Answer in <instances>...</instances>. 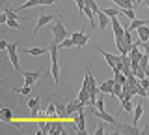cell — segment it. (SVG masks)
<instances>
[{"label":"cell","mask_w":149,"mask_h":135,"mask_svg":"<svg viewBox=\"0 0 149 135\" xmlns=\"http://www.w3.org/2000/svg\"><path fill=\"white\" fill-rule=\"evenodd\" d=\"M58 45L52 41V45H50V75H52V81H54V85H58V81H60V66H58Z\"/></svg>","instance_id":"1"},{"label":"cell","mask_w":149,"mask_h":135,"mask_svg":"<svg viewBox=\"0 0 149 135\" xmlns=\"http://www.w3.org/2000/svg\"><path fill=\"white\" fill-rule=\"evenodd\" d=\"M67 30H65V26H63V23H62V17H58V23H54V26H52V41L56 45L60 43L62 40L67 38Z\"/></svg>","instance_id":"2"},{"label":"cell","mask_w":149,"mask_h":135,"mask_svg":"<svg viewBox=\"0 0 149 135\" xmlns=\"http://www.w3.org/2000/svg\"><path fill=\"white\" fill-rule=\"evenodd\" d=\"M90 111H91V113L95 115L99 120H102V122H106V124H112V126H118V120H116L114 116H112V115H108V113H104V111H99L95 105H90Z\"/></svg>","instance_id":"3"},{"label":"cell","mask_w":149,"mask_h":135,"mask_svg":"<svg viewBox=\"0 0 149 135\" xmlns=\"http://www.w3.org/2000/svg\"><path fill=\"white\" fill-rule=\"evenodd\" d=\"M54 19H56V17L52 15V13H45V15H39V19H37V25H36L34 32H32V36L36 38V36H37V32H39L41 28H43V26H47L50 21H54Z\"/></svg>","instance_id":"4"},{"label":"cell","mask_w":149,"mask_h":135,"mask_svg":"<svg viewBox=\"0 0 149 135\" xmlns=\"http://www.w3.org/2000/svg\"><path fill=\"white\" fill-rule=\"evenodd\" d=\"M97 51H99V53L102 54V57H104V60H106V62H108L110 69H112V71H114V69H116V66H118V64H119V60H121V54H119V57H116V54H110V53H106L104 49H101L99 45H97Z\"/></svg>","instance_id":"5"},{"label":"cell","mask_w":149,"mask_h":135,"mask_svg":"<svg viewBox=\"0 0 149 135\" xmlns=\"http://www.w3.org/2000/svg\"><path fill=\"white\" fill-rule=\"evenodd\" d=\"M6 53H8L9 60H11L15 71H19V69H21V62H19V54H17V43H9V47H8Z\"/></svg>","instance_id":"6"},{"label":"cell","mask_w":149,"mask_h":135,"mask_svg":"<svg viewBox=\"0 0 149 135\" xmlns=\"http://www.w3.org/2000/svg\"><path fill=\"white\" fill-rule=\"evenodd\" d=\"M56 0H26L22 6L15 8V11H21V10H30V8H36V6H43V4H47V6H50V4H54Z\"/></svg>","instance_id":"7"},{"label":"cell","mask_w":149,"mask_h":135,"mask_svg":"<svg viewBox=\"0 0 149 135\" xmlns=\"http://www.w3.org/2000/svg\"><path fill=\"white\" fill-rule=\"evenodd\" d=\"M71 38H73V41H74V47H78V49H82L84 45L88 43V40H90V38H88V34H86V32H82V30L73 32Z\"/></svg>","instance_id":"8"},{"label":"cell","mask_w":149,"mask_h":135,"mask_svg":"<svg viewBox=\"0 0 149 135\" xmlns=\"http://www.w3.org/2000/svg\"><path fill=\"white\" fill-rule=\"evenodd\" d=\"M71 120L77 124V131L78 133H86V113H84V111H82V113H78L77 116H73Z\"/></svg>","instance_id":"9"},{"label":"cell","mask_w":149,"mask_h":135,"mask_svg":"<svg viewBox=\"0 0 149 135\" xmlns=\"http://www.w3.org/2000/svg\"><path fill=\"white\" fill-rule=\"evenodd\" d=\"M116 128H118V131H116V135H118V133H129V135H140V133H142V129H138V128H136V124H134V126L118 124Z\"/></svg>","instance_id":"10"},{"label":"cell","mask_w":149,"mask_h":135,"mask_svg":"<svg viewBox=\"0 0 149 135\" xmlns=\"http://www.w3.org/2000/svg\"><path fill=\"white\" fill-rule=\"evenodd\" d=\"M22 77H24V85H34V83H37V79L41 77V71L39 69H36V71H24L22 73Z\"/></svg>","instance_id":"11"},{"label":"cell","mask_w":149,"mask_h":135,"mask_svg":"<svg viewBox=\"0 0 149 135\" xmlns=\"http://www.w3.org/2000/svg\"><path fill=\"white\" fill-rule=\"evenodd\" d=\"M110 25H112V30H114V38H123V36H125V28L119 25V21L116 19V17L110 19Z\"/></svg>","instance_id":"12"},{"label":"cell","mask_w":149,"mask_h":135,"mask_svg":"<svg viewBox=\"0 0 149 135\" xmlns=\"http://www.w3.org/2000/svg\"><path fill=\"white\" fill-rule=\"evenodd\" d=\"M67 131H65V128H63V124H62V120H54L52 122V128H50V135H65Z\"/></svg>","instance_id":"13"},{"label":"cell","mask_w":149,"mask_h":135,"mask_svg":"<svg viewBox=\"0 0 149 135\" xmlns=\"http://www.w3.org/2000/svg\"><path fill=\"white\" fill-rule=\"evenodd\" d=\"M114 85H116V79H108V81H102L99 85V88L104 94H112V92H114Z\"/></svg>","instance_id":"14"},{"label":"cell","mask_w":149,"mask_h":135,"mask_svg":"<svg viewBox=\"0 0 149 135\" xmlns=\"http://www.w3.org/2000/svg\"><path fill=\"white\" fill-rule=\"evenodd\" d=\"M97 23H99V28H101V30H104V28H106V25L110 23V17L106 15V13L102 11V10H99V11H97Z\"/></svg>","instance_id":"15"},{"label":"cell","mask_w":149,"mask_h":135,"mask_svg":"<svg viewBox=\"0 0 149 135\" xmlns=\"http://www.w3.org/2000/svg\"><path fill=\"white\" fill-rule=\"evenodd\" d=\"M24 53L28 54V57H41V54L49 53V51H47L45 47H26Z\"/></svg>","instance_id":"16"},{"label":"cell","mask_w":149,"mask_h":135,"mask_svg":"<svg viewBox=\"0 0 149 135\" xmlns=\"http://www.w3.org/2000/svg\"><path fill=\"white\" fill-rule=\"evenodd\" d=\"M0 120H2V122H6V124H11L13 120V113L11 111L8 109V107H4V109H0Z\"/></svg>","instance_id":"17"},{"label":"cell","mask_w":149,"mask_h":135,"mask_svg":"<svg viewBox=\"0 0 149 135\" xmlns=\"http://www.w3.org/2000/svg\"><path fill=\"white\" fill-rule=\"evenodd\" d=\"M136 32H138V40L140 41H149V25L140 26Z\"/></svg>","instance_id":"18"},{"label":"cell","mask_w":149,"mask_h":135,"mask_svg":"<svg viewBox=\"0 0 149 135\" xmlns=\"http://www.w3.org/2000/svg\"><path fill=\"white\" fill-rule=\"evenodd\" d=\"M119 10H121V15L129 17L130 21H134V19H136V11H134V8H119Z\"/></svg>","instance_id":"19"},{"label":"cell","mask_w":149,"mask_h":135,"mask_svg":"<svg viewBox=\"0 0 149 135\" xmlns=\"http://www.w3.org/2000/svg\"><path fill=\"white\" fill-rule=\"evenodd\" d=\"M142 115H143V105L142 103H138L136 107H134V113H132V118H134V124H138V120L142 118Z\"/></svg>","instance_id":"20"},{"label":"cell","mask_w":149,"mask_h":135,"mask_svg":"<svg viewBox=\"0 0 149 135\" xmlns=\"http://www.w3.org/2000/svg\"><path fill=\"white\" fill-rule=\"evenodd\" d=\"M143 25H149V21H147V19H134L132 23H130L129 30H138L140 26H143Z\"/></svg>","instance_id":"21"},{"label":"cell","mask_w":149,"mask_h":135,"mask_svg":"<svg viewBox=\"0 0 149 135\" xmlns=\"http://www.w3.org/2000/svg\"><path fill=\"white\" fill-rule=\"evenodd\" d=\"M58 47L60 49H71V47H74V41H73V38H69V36H67L65 40H62L58 43Z\"/></svg>","instance_id":"22"},{"label":"cell","mask_w":149,"mask_h":135,"mask_svg":"<svg viewBox=\"0 0 149 135\" xmlns=\"http://www.w3.org/2000/svg\"><path fill=\"white\" fill-rule=\"evenodd\" d=\"M121 109H123L125 113H129V115H132V113H134L132 103H130V98H127V100H123V101H121Z\"/></svg>","instance_id":"23"},{"label":"cell","mask_w":149,"mask_h":135,"mask_svg":"<svg viewBox=\"0 0 149 135\" xmlns=\"http://www.w3.org/2000/svg\"><path fill=\"white\" fill-rule=\"evenodd\" d=\"M110 2H116L119 8H134L132 0H110Z\"/></svg>","instance_id":"24"},{"label":"cell","mask_w":149,"mask_h":135,"mask_svg":"<svg viewBox=\"0 0 149 135\" xmlns=\"http://www.w3.org/2000/svg\"><path fill=\"white\" fill-rule=\"evenodd\" d=\"M47 116L49 118H54L56 116V101H50L49 107H47Z\"/></svg>","instance_id":"25"},{"label":"cell","mask_w":149,"mask_h":135,"mask_svg":"<svg viewBox=\"0 0 149 135\" xmlns=\"http://www.w3.org/2000/svg\"><path fill=\"white\" fill-rule=\"evenodd\" d=\"M102 11H104L106 15L110 17V19H112V17H116V15H118V13H121L119 6H118V8H104V10H102Z\"/></svg>","instance_id":"26"},{"label":"cell","mask_w":149,"mask_h":135,"mask_svg":"<svg viewBox=\"0 0 149 135\" xmlns=\"http://www.w3.org/2000/svg\"><path fill=\"white\" fill-rule=\"evenodd\" d=\"M114 79H116L118 83H121V85H127V83H129V79H127V75H125L123 71H119V73H114Z\"/></svg>","instance_id":"27"},{"label":"cell","mask_w":149,"mask_h":135,"mask_svg":"<svg viewBox=\"0 0 149 135\" xmlns=\"http://www.w3.org/2000/svg\"><path fill=\"white\" fill-rule=\"evenodd\" d=\"M84 79L88 81V85H90V86H95V85H97V83H95V79H93V75L90 73V64L86 66V77H84Z\"/></svg>","instance_id":"28"},{"label":"cell","mask_w":149,"mask_h":135,"mask_svg":"<svg viewBox=\"0 0 149 135\" xmlns=\"http://www.w3.org/2000/svg\"><path fill=\"white\" fill-rule=\"evenodd\" d=\"M13 92H19V94H22V96H30L32 86H30V85H24L22 88H13Z\"/></svg>","instance_id":"29"},{"label":"cell","mask_w":149,"mask_h":135,"mask_svg":"<svg viewBox=\"0 0 149 135\" xmlns=\"http://www.w3.org/2000/svg\"><path fill=\"white\" fill-rule=\"evenodd\" d=\"M6 25L9 26V28H22V25H21V23H17V19H13V17H9Z\"/></svg>","instance_id":"30"},{"label":"cell","mask_w":149,"mask_h":135,"mask_svg":"<svg viewBox=\"0 0 149 135\" xmlns=\"http://www.w3.org/2000/svg\"><path fill=\"white\" fill-rule=\"evenodd\" d=\"M147 66H149V54H147V53H143V54H142V58H140V68L146 69Z\"/></svg>","instance_id":"31"},{"label":"cell","mask_w":149,"mask_h":135,"mask_svg":"<svg viewBox=\"0 0 149 135\" xmlns=\"http://www.w3.org/2000/svg\"><path fill=\"white\" fill-rule=\"evenodd\" d=\"M28 109H37L39 107V98H32V100H28Z\"/></svg>","instance_id":"32"},{"label":"cell","mask_w":149,"mask_h":135,"mask_svg":"<svg viewBox=\"0 0 149 135\" xmlns=\"http://www.w3.org/2000/svg\"><path fill=\"white\" fill-rule=\"evenodd\" d=\"M86 4H88V6H90V8H91V10L95 11V13H97V11L101 10V8L97 6V2H95V0H86Z\"/></svg>","instance_id":"33"},{"label":"cell","mask_w":149,"mask_h":135,"mask_svg":"<svg viewBox=\"0 0 149 135\" xmlns=\"http://www.w3.org/2000/svg\"><path fill=\"white\" fill-rule=\"evenodd\" d=\"M106 124V122H104ZM104 124H99V126H97V129H95V135H102V133H104Z\"/></svg>","instance_id":"34"},{"label":"cell","mask_w":149,"mask_h":135,"mask_svg":"<svg viewBox=\"0 0 149 135\" xmlns=\"http://www.w3.org/2000/svg\"><path fill=\"white\" fill-rule=\"evenodd\" d=\"M8 19H9V15H8V11H4L2 15H0V23H2V25H6L8 23Z\"/></svg>","instance_id":"35"},{"label":"cell","mask_w":149,"mask_h":135,"mask_svg":"<svg viewBox=\"0 0 149 135\" xmlns=\"http://www.w3.org/2000/svg\"><path fill=\"white\" fill-rule=\"evenodd\" d=\"M8 47H9L8 41L6 40H0V49H2V51H8Z\"/></svg>","instance_id":"36"},{"label":"cell","mask_w":149,"mask_h":135,"mask_svg":"<svg viewBox=\"0 0 149 135\" xmlns=\"http://www.w3.org/2000/svg\"><path fill=\"white\" fill-rule=\"evenodd\" d=\"M146 73H147V77H149V66H147V68H146Z\"/></svg>","instance_id":"37"},{"label":"cell","mask_w":149,"mask_h":135,"mask_svg":"<svg viewBox=\"0 0 149 135\" xmlns=\"http://www.w3.org/2000/svg\"><path fill=\"white\" fill-rule=\"evenodd\" d=\"M143 2H146V6H147V8H149V0H143Z\"/></svg>","instance_id":"38"},{"label":"cell","mask_w":149,"mask_h":135,"mask_svg":"<svg viewBox=\"0 0 149 135\" xmlns=\"http://www.w3.org/2000/svg\"><path fill=\"white\" fill-rule=\"evenodd\" d=\"M147 98H149V90H147Z\"/></svg>","instance_id":"39"},{"label":"cell","mask_w":149,"mask_h":135,"mask_svg":"<svg viewBox=\"0 0 149 135\" xmlns=\"http://www.w3.org/2000/svg\"><path fill=\"white\" fill-rule=\"evenodd\" d=\"M142 2H143V0H142Z\"/></svg>","instance_id":"40"}]
</instances>
